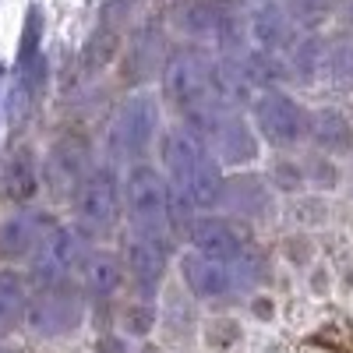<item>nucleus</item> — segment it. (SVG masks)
Wrapping results in <instances>:
<instances>
[{
    "instance_id": "f257e3e1",
    "label": "nucleus",
    "mask_w": 353,
    "mask_h": 353,
    "mask_svg": "<svg viewBox=\"0 0 353 353\" xmlns=\"http://www.w3.org/2000/svg\"><path fill=\"white\" fill-rule=\"evenodd\" d=\"M159 163L166 173V184L184 201H191L198 212H212L219 205L226 176L194 128L188 124L166 128L159 134Z\"/></svg>"
},
{
    "instance_id": "f03ea898",
    "label": "nucleus",
    "mask_w": 353,
    "mask_h": 353,
    "mask_svg": "<svg viewBox=\"0 0 353 353\" xmlns=\"http://www.w3.org/2000/svg\"><path fill=\"white\" fill-rule=\"evenodd\" d=\"M163 96L176 113L184 117V124L194 128L205 113L219 106L216 57L205 53L198 43L170 50V61L163 68Z\"/></svg>"
},
{
    "instance_id": "7ed1b4c3",
    "label": "nucleus",
    "mask_w": 353,
    "mask_h": 353,
    "mask_svg": "<svg viewBox=\"0 0 353 353\" xmlns=\"http://www.w3.org/2000/svg\"><path fill=\"white\" fill-rule=\"evenodd\" d=\"M170 209H173V191L166 176L149 166L134 163L124 176V216L131 226V237H166L170 241Z\"/></svg>"
},
{
    "instance_id": "20e7f679",
    "label": "nucleus",
    "mask_w": 353,
    "mask_h": 353,
    "mask_svg": "<svg viewBox=\"0 0 353 353\" xmlns=\"http://www.w3.org/2000/svg\"><path fill=\"white\" fill-rule=\"evenodd\" d=\"M170 21L194 43H212L219 53L248 46V21H241L237 0H176Z\"/></svg>"
},
{
    "instance_id": "39448f33",
    "label": "nucleus",
    "mask_w": 353,
    "mask_h": 353,
    "mask_svg": "<svg viewBox=\"0 0 353 353\" xmlns=\"http://www.w3.org/2000/svg\"><path fill=\"white\" fill-rule=\"evenodd\" d=\"M159 99L149 92H134L128 96L121 106H117L110 131H106V152L113 163H145L152 145H159Z\"/></svg>"
},
{
    "instance_id": "423d86ee",
    "label": "nucleus",
    "mask_w": 353,
    "mask_h": 353,
    "mask_svg": "<svg viewBox=\"0 0 353 353\" xmlns=\"http://www.w3.org/2000/svg\"><path fill=\"white\" fill-rule=\"evenodd\" d=\"M261 276V265L254 254L241 261H219V258H205L198 251H188L181 258V279L188 286L191 297L198 301H230L237 293L251 290V283Z\"/></svg>"
},
{
    "instance_id": "0eeeda50",
    "label": "nucleus",
    "mask_w": 353,
    "mask_h": 353,
    "mask_svg": "<svg viewBox=\"0 0 353 353\" xmlns=\"http://www.w3.org/2000/svg\"><path fill=\"white\" fill-rule=\"evenodd\" d=\"M194 131L201 134L205 145H209V152L216 156V163L223 170H244L261 152V138H258L254 124H248V117L241 113V106H216V110H209L194 124Z\"/></svg>"
},
{
    "instance_id": "6e6552de",
    "label": "nucleus",
    "mask_w": 353,
    "mask_h": 353,
    "mask_svg": "<svg viewBox=\"0 0 353 353\" xmlns=\"http://www.w3.org/2000/svg\"><path fill=\"white\" fill-rule=\"evenodd\" d=\"M88 314V297L81 293V286L74 283H61V286H43L36 290V297L28 301L25 311V329L39 336V339H68L85 325Z\"/></svg>"
},
{
    "instance_id": "1a4fd4ad",
    "label": "nucleus",
    "mask_w": 353,
    "mask_h": 353,
    "mask_svg": "<svg viewBox=\"0 0 353 353\" xmlns=\"http://www.w3.org/2000/svg\"><path fill=\"white\" fill-rule=\"evenodd\" d=\"M74 205V226L88 237H103L124 216V181L113 166H96L71 194Z\"/></svg>"
},
{
    "instance_id": "9d476101",
    "label": "nucleus",
    "mask_w": 353,
    "mask_h": 353,
    "mask_svg": "<svg viewBox=\"0 0 353 353\" xmlns=\"http://www.w3.org/2000/svg\"><path fill=\"white\" fill-rule=\"evenodd\" d=\"M251 117H254V131L265 145L272 149H297L307 138L311 124V110L293 99L286 88H265L251 99Z\"/></svg>"
},
{
    "instance_id": "9b49d317",
    "label": "nucleus",
    "mask_w": 353,
    "mask_h": 353,
    "mask_svg": "<svg viewBox=\"0 0 353 353\" xmlns=\"http://www.w3.org/2000/svg\"><path fill=\"white\" fill-rule=\"evenodd\" d=\"M88 233L78 226H53V233L43 241V248L28 258V272H32L36 286H61L71 283V276H78L88 248Z\"/></svg>"
},
{
    "instance_id": "f8f14e48",
    "label": "nucleus",
    "mask_w": 353,
    "mask_h": 353,
    "mask_svg": "<svg viewBox=\"0 0 353 353\" xmlns=\"http://www.w3.org/2000/svg\"><path fill=\"white\" fill-rule=\"evenodd\" d=\"M124 269L138 297L152 301L170 272V241L166 237H131Z\"/></svg>"
},
{
    "instance_id": "ddd939ff",
    "label": "nucleus",
    "mask_w": 353,
    "mask_h": 353,
    "mask_svg": "<svg viewBox=\"0 0 353 353\" xmlns=\"http://www.w3.org/2000/svg\"><path fill=\"white\" fill-rule=\"evenodd\" d=\"M92 152H88V141L78 138V134H64L53 141V149L46 156V166H43V176L46 184L57 188L61 194H74L78 184L92 173Z\"/></svg>"
},
{
    "instance_id": "4468645a",
    "label": "nucleus",
    "mask_w": 353,
    "mask_h": 353,
    "mask_svg": "<svg viewBox=\"0 0 353 353\" xmlns=\"http://www.w3.org/2000/svg\"><path fill=\"white\" fill-rule=\"evenodd\" d=\"M188 241H191V251H198L205 258H219V261H241L251 254L248 244L241 241L237 226L216 212H198L188 230Z\"/></svg>"
},
{
    "instance_id": "2eb2a0df",
    "label": "nucleus",
    "mask_w": 353,
    "mask_h": 353,
    "mask_svg": "<svg viewBox=\"0 0 353 353\" xmlns=\"http://www.w3.org/2000/svg\"><path fill=\"white\" fill-rule=\"evenodd\" d=\"M53 216L39 209H18L0 219V254L4 258H32L43 241L53 233Z\"/></svg>"
},
{
    "instance_id": "dca6fc26",
    "label": "nucleus",
    "mask_w": 353,
    "mask_h": 353,
    "mask_svg": "<svg viewBox=\"0 0 353 353\" xmlns=\"http://www.w3.org/2000/svg\"><path fill=\"white\" fill-rule=\"evenodd\" d=\"M248 32H251V43L258 50H269V53H279V57H286L290 46L301 39L297 21H293V14L286 11V4H279V0H261L248 18Z\"/></svg>"
},
{
    "instance_id": "f3484780",
    "label": "nucleus",
    "mask_w": 353,
    "mask_h": 353,
    "mask_svg": "<svg viewBox=\"0 0 353 353\" xmlns=\"http://www.w3.org/2000/svg\"><path fill=\"white\" fill-rule=\"evenodd\" d=\"M272 188L265 176L258 173H237L223 184V198H219V209L230 219H265L272 212Z\"/></svg>"
},
{
    "instance_id": "a211bd4d",
    "label": "nucleus",
    "mask_w": 353,
    "mask_h": 353,
    "mask_svg": "<svg viewBox=\"0 0 353 353\" xmlns=\"http://www.w3.org/2000/svg\"><path fill=\"white\" fill-rule=\"evenodd\" d=\"M307 138L321 156H350L353 152V121L336 110V106H321L311 110V124H307Z\"/></svg>"
},
{
    "instance_id": "6ab92c4d",
    "label": "nucleus",
    "mask_w": 353,
    "mask_h": 353,
    "mask_svg": "<svg viewBox=\"0 0 353 353\" xmlns=\"http://www.w3.org/2000/svg\"><path fill=\"white\" fill-rule=\"evenodd\" d=\"M124 279H128L124 261L110 251H88L78 269V283L88 301H110L124 286Z\"/></svg>"
},
{
    "instance_id": "aec40b11",
    "label": "nucleus",
    "mask_w": 353,
    "mask_h": 353,
    "mask_svg": "<svg viewBox=\"0 0 353 353\" xmlns=\"http://www.w3.org/2000/svg\"><path fill=\"white\" fill-rule=\"evenodd\" d=\"M170 61L166 50V36L156 25H141L134 39H131V53H128V74L131 81H149V78H163V68Z\"/></svg>"
},
{
    "instance_id": "412c9836",
    "label": "nucleus",
    "mask_w": 353,
    "mask_h": 353,
    "mask_svg": "<svg viewBox=\"0 0 353 353\" xmlns=\"http://www.w3.org/2000/svg\"><path fill=\"white\" fill-rule=\"evenodd\" d=\"M325 46H329V39H321L318 32H301V39L286 53L290 78L301 85H314L321 78V71H325Z\"/></svg>"
},
{
    "instance_id": "4be33fe9",
    "label": "nucleus",
    "mask_w": 353,
    "mask_h": 353,
    "mask_svg": "<svg viewBox=\"0 0 353 353\" xmlns=\"http://www.w3.org/2000/svg\"><path fill=\"white\" fill-rule=\"evenodd\" d=\"M28 283L14 269H0V339L11 336L18 325H25L28 311Z\"/></svg>"
},
{
    "instance_id": "5701e85b",
    "label": "nucleus",
    "mask_w": 353,
    "mask_h": 353,
    "mask_svg": "<svg viewBox=\"0 0 353 353\" xmlns=\"http://www.w3.org/2000/svg\"><path fill=\"white\" fill-rule=\"evenodd\" d=\"M329 85L336 88H353V39H329L325 46V71H321Z\"/></svg>"
},
{
    "instance_id": "b1692460",
    "label": "nucleus",
    "mask_w": 353,
    "mask_h": 353,
    "mask_svg": "<svg viewBox=\"0 0 353 353\" xmlns=\"http://www.w3.org/2000/svg\"><path fill=\"white\" fill-rule=\"evenodd\" d=\"M156 321H159V311L152 301H131L124 311H121V332L128 339H149L152 329H156Z\"/></svg>"
},
{
    "instance_id": "393cba45",
    "label": "nucleus",
    "mask_w": 353,
    "mask_h": 353,
    "mask_svg": "<svg viewBox=\"0 0 353 353\" xmlns=\"http://www.w3.org/2000/svg\"><path fill=\"white\" fill-rule=\"evenodd\" d=\"M286 11L293 14L301 32H318V25H325L339 11V0H290Z\"/></svg>"
},
{
    "instance_id": "a878e982",
    "label": "nucleus",
    "mask_w": 353,
    "mask_h": 353,
    "mask_svg": "<svg viewBox=\"0 0 353 353\" xmlns=\"http://www.w3.org/2000/svg\"><path fill=\"white\" fill-rule=\"evenodd\" d=\"M8 188H11V194L14 198H28L36 188H39V173H36V166L28 163V156L25 159H18L14 166H11V176H8Z\"/></svg>"
},
{
    "instance_id": "bb28decb",
    "label": "nucleus",
    "mask_w": 353,
    "mask_h": 353,
    "mask_svg": "<svg viewBox=\"0 0 353 353\" xmlns=\"http://www.w3.org/2000/svg\"><path fill=\"white\" fill-rule=\"evenodd\" d=\"M301 166H304V181L307 184H314V188H332L336 184V166L329 163V156H314V159H307Z\"/></svg>"
},
{
    "instance_id": "cd10ccee",
    "label": "nucleus",
    "mask_w": 353,
    "mask_h": 353,
    "mask_svg": "<svg viewBox=\"0 0 353 353\" xmlns=\"http://www.w3.org/2000/svg\"><path fill=\"white\" fill-rule=\"evenodd\" d=\"M92 353H134V350H131V339L124 332H103L96 339Z\"/></svg>"
},
{
    "instance_id": "c85d7f7f",
    "label": "nucleus",
    "mask_w": 353,
    "mask_h": 353,
    "mask_svg": "<svg viewBox=\"0 0 353 353\" xmlns=\"http://www.w3.org/2000/svg\"><path fill=\"white\" fill-rule=\"evenodd\" d=\"M336 18H339V25L350 32V39H353V0H339V11H336Z\"/></svg>"
},
{
    "instance_id": "c756f323",
    "label": "nucleus",
    "mask_w": 353,
    "mask_h": 353,
    "mask_svg": "<svg viewBox=\"0 0 353 353\" xmlns=\"http://www.w3.org/2000/svg\"><path fill=\"white\" fill-rule=\"evenodd\" d=\"M134 353H163V350H159V346H156L152 339H141V346H138Z\"/></svg>"
},
{
    "instance_id": "7c9ffc66",
    "label": "nucleus",
    "mask_w": 353,
    "mask_h": 353,
    "mask_svg": "<svg viewBox=\"0 0 353 353\" xmlns=\"http://www.w3.org/2000/svg\"><path fill=\"white\" fill-rule=\"evenodd\" d=\"M0 353H18V350H0Z\"/></svg>"
}]
</instances>
